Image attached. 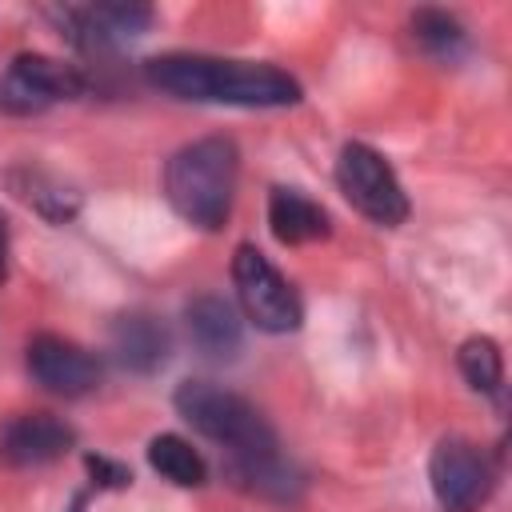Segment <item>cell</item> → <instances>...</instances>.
I'll use <instances>...</instances> for the list:
<instances>
[{
	"label": "cell",
	"instance_id": "cell-1",
	"mask_svg": "<svg viewBox=\"0 0 512 512\" xmlns=\"http://www.w3.org/2000/svg\"><path fill=\"white\" fill-rule=\"evenodd\" d=\"M176 412L208 440L232 452V472L268 496H288L300 480L276 452V432L268 420L236 392L208 384V380H184L176 388Z\"/></svg>",
	"mask_w": 512,
	"mask_h": 512
},
{
	"label": "cell",
	"instance_id": "cell-2",
	"mask_svg": "<svg viewBox=\"0 0 512 512\" xmlns=\"http://www.w3.org/2000/svg\"><path fill=\"white\" fill-rule=\"evenodd\" d=\"M148 80L160 92L176 100H196V104L284 108L300 100V84L272 64L216 60V56H188V52L148 60Z\"/></svg>",
	"mask_w": 512,
	"mask_h": 512
},
{
	"label": "cell",
	"instance_id": "cell-3",
	"mask_svg": "<svg viewBox=\"0 0 512 512\" xmlns=\"http://www.w3.org/2000/svg\"><path fill=\"white\" fill-rule=\"evenodd\" d=\"M240 152L228 136H204L184 144L164 168V196L180 220L216 232L232 212Z\"/></svg>",
	"mask_w": 512,
	"mask_h": 512
},
{
	"label": "cell",
	"instance_id": "cell-4",
	"mask_svg": "<svg viewBox=\"0 0 512 512\" xmlns=\"http://www.w3.org/2000/svg\"><path fill=\"white\" fill-rule=\"evenodd\" d=\"M336 184L356 212H364L368 220H376L384 228H396L408 216V196H404L392 164L368 144H344V152L336 160Z\"/></svg>",
	"mask_w": 512,
	"mask_h": 512
},
{
	"label": "cell",
	"instance_id": "cell-5",
	"mask_svg": "<svg viewBox=\"0 0 512 512\" xmlns=\"http://www.w3.org/2000/svg\"><path fill=\"white\" fill-rule=\"evenodd\" d=\"M232 280L244 316L264 332H292L304 316L296 288L268 264V256L252 244H240L232 256Z\"/></svg>",
	"mask_w": 512,
	"mask_h": 512
},
{
	"label": "cell",
	"instance_id": "cell-6",
	"mask_svg": "<svg viewBox=\"0 0 512 512\" xmlns=\"http://www.w3.org/2000/svg\"><path fill=\"white\" fill-rule=\"evenodd\" d=\"M428 480H432V496L444 512H476L492 496L496 468L480 444H472L464 436H444L432 448Z\"/></svg>",
	"mask_w": 512,
	"mask_h": 512
},
{
	"label": "cell",
	"instance_id": "cell-7",
	"mask_svg": "<svg viewBox=\"0 0 512 512\" xmlns=\"http://www.w3.org/2000/svg\"><path fill=\"white\" fill-rule=\"evenodd\" d=\"M80 92H84V76L72 64H60L40 52H24L0 76V112L32 116L60 100H76Z\"/></svg>",
	"mask_w": 512,
	"mask_h": 512
},
{
	"label": "cell",
	"instance_id": "cell-8",
	"mask_svg": "<svg viewBox=\"0 0 512 512\" xmlns=\"http://www.w3.org/2000/svg\"><path fill=\"white\" fill-rule=\"evenodd\" d=\"M28 372L40 388L56 396H84L100 384V364L92 360V352L48 332L28 340Z\"/></svg>",
	"mask_w": 512,
	"mask_h": 512
},
{
	"label": "cell",
	"instance_id": "cell-9",
	"mask_svg": "<svg viewBox=\"0 0 512 512\" xmlns=\"http://www.w3.org/2000/svg\"><path fill=\"white\" fill-rule=\"evenodd\" d=\"M60 20V28L68 32L72 44L96 52V48H112L128 36H140L152 24V8L144 4H92V8H60L52 12Z\"/></svg>",
	"mask_w": 512,
	"mask_h": 512
},
{
	"label": "cell",
	"instance_id": "cell-10",
	"mask_svg": "<svg viewBox=\"0 0 512 512\" xmlns=\"http://www.w3.org/2000/svg\"><path fill=\"white\" fill-rule=\"evenodd\" d=\"M72 428L48 412H24L12 416L0 428V460L12 468H36V464H52L72 448Z\"/></svg>",
	"mask_w": 512,
	"mask_h": 512
},
{
	"label": "cell",
	"instance_id": "cell-11",
	"mask_svg": "<svg viewBox=\"0 0 512 512\" xmlns=\"http://www.w3.org/2000/svg\"><path fill=\"white\" fill-rule=\"evenodd\" d=\"M184 320H188V336L192 344L212 356V360H228L240 352V316L236 308L224 300V296H196L188 308H184Z\"/></svg>",
	"mask_w": 512,
	"mask_h": 512
},
{
	"label": "cell",
	"instance_id": "cell-12",
	"mask_svg": "<svg viewBox=\"0 0 512 512\" xmlns=\"http://www.w3.org/2000/svg\"><path fill=\"white\" fill-rule=\"evenodd\" d=\"M268 224L280 244H312V240L328 236V212L300 188H272Z\"/></svg>",
	"mask_w": 512,
	"mask_h": 512
},
{
	"label": "cell",
	"instance_id": "cell-13",
	"mask_svg": "<svg viewBox=\"0 0 512 512\" xmlns=\"http://www.w3.org/2000/svg\"><path fill=\"white\" fill-rule=\"evenodd\" d=\"M112 352L124 368L132 372H152L164 364L168 356V332L160 328V320L144 316V312H132V316H120L116 328H112Z\"/></svg>",
	"mask_w": 512,
	"mask_h": 512
},
{
	"label": "cell",
	"instance_id": "cell-14",
	"mask_svg": "<svg viewBox=\"0 0 512 512\" xmlns=\"http://www.w3.org/2000/svg\"><path fill=\"white\" fill-rule=\"evenodd\" d=\"M148 464H152L164 480H172V484H180V488H196V484L208 480L204 456H200L188 440H180V436H172V432L152 436V444H148Z\"/></svg>",
	"mask_w": 512,
	"mask_h": 512
},
{
	"label": "cell",
	"instance_id": "cell-15",
	"mask_svg": "<svg viewBox=\"0 0 512 512\" xmlns=\"http://www.w3.org/2000/svg\"><path fill=\"white\" fill-rule=\"evenodd\" d=\"M456 360H460L464 380H468L476 392L500 400V392H504V356H500L496 340H488V336H472V340L460 344V356H456Z\"/></svg>",
	"mask_w": 512,
	"mask_h": 512
},
{
	"label": "cell",
	"instance_id": "cell-16",
	"mask_svg": "<svg viewBox=\"0 0 512 512\" xmlns=\"http://www.w3.org/2000/svg\"><path fill=\"white\" fill-rule=\"evenodd\" d=\"M412 36H416L424 48L440 52V56H452V52L464 44V28H460V20L448 16V12H432V8H424V12L412 16Z\"/></svg>",
	"mask_w": 512,
	"mask_h": 512
},
{
	"label": "cell",
	"instance_id": "cell-17",
	"mask_svg": "<svg viewBox=\"0 0 512 512\" xmlns=\"http://www.w3.org/2000/svg\"><path fill=\"white\" fill-rule=\"evenodd\" d=\"M8 276V224H4V216H0V280Z\"/></svg>",
	"mask_w": 512,
	"mask_h": 512
}]
</instances>
